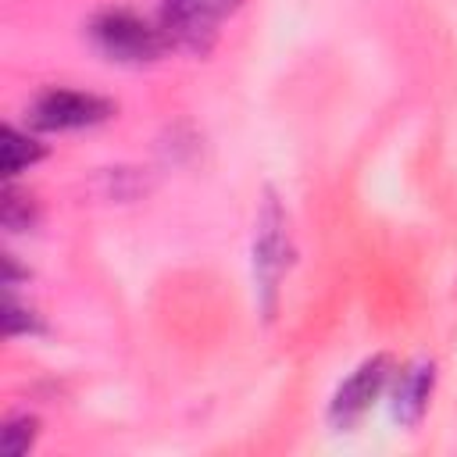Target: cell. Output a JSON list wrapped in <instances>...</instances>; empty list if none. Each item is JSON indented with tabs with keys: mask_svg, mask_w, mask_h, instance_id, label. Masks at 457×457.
I'll use <instances>...</instances> for the list:
<instances>
[{
	"mask_svg": "<svg viewBox=\"0 0 457 457\" xmlns=\"http://www.w3.org/2000/svg\"><path fill=\"white\" fill-rule=\"evenodd\" d=\"M43 157V146L29 136V132H18L14 125H4L0 129V168L7 179H14L18 171H25L29 164H36Z\"/></svg>",
	"mask_w": 457,
	"mask_h": 457,
	"instance_id": "52a82bcc",
	"label": "cell"
},
{
	"mask_svg": "<svg viewBox=\"0 0 457 457\" xmlns=\"http://www.w3.org/2000/svg\"><path fill=\"white\" fill-rule=\"evenodd\" d=\"M289 218L282 211V204L268 193L264 207L257 214V236H253V278H257V293H261V307L264 314L275 311V296H278V282L289 271Z\"/></svg>",
	"mask_w": 457,
	"mask_h": 457,
	"instance_id": "7a4b0ae2",
	"label": "cell"
},
{
	"mask_svg": "<svg viewBox=\"0 0 457 457\" xmlns=\"http://www.w3.org/2000/svg\"><path fill=\"white\" fill-rule=\"evenodd\" d=\"M89 39L107 61L121 64H146L164 54L168 29L161 21H150L129 7H107L89 21Z\"/></svg>",
	"mask_w": 457,
	"mask_h": 457,
	"instance_id": "6da1fadb",
	"label": "cell"
},
{
	"mask_svg": "<svg viewBox=\"0 0 457 457\" xmlns=\"http://www.w3.org/2000/svg\"><path fill=\"white\" fill-rule=\"evenodd\" d=\"M0 218H4V228L11 232H25L36 225V204L29 193H18L14 186L4 189V207H0Z\"/></svg>",
	"mask_w": 457,
	"mask_h": 457,
	"instance_id": "ba28073f",
	"label": "cell"
},
{
	"mask_svg": "<svg viewBox=\"0 0 457 457\" xmlns=\"http://www.w3.org/2000/svg\"><path fill=\"white\" fill-rule=\"evenodd\" d=\"M36 436H39V421H36L32 414H18V418H11V421L4 425V436H0L4 453H11V457L29 453V446L36 443Z\"/></svg>",
	"mask_w": 457,
	"mask_h": 457,
	"instance_id": "9c48e42d",
	"label": "cell"
},
{
	"mask_svg": "<svg viewBox=\"0 0 457 457\" xmlns=\"http://www.w3.org/2000/svg\"><path fill=\"white\" fill-rule=\"evenodd\" d=\"M0 318H4V332H7V336H25V332H39V328H43L39 318H36V311H32V307H21L14 296H7Z\"/></svg>",
	"mask_w": 457,
	"mask_h": 457,
	"instance_id": "30bf717a",
	"label": "cell"
},
{
	"mask_svg": "<svg viewBox=\"0 0 457 457\" xmlns=\"http://www.w3.org/2000/svg\"><path fill=\"white\" fill-rule=\"evenodd\" d=\"M114 114V104L96 96V93H82V89H43L32 100V125L46 129V132H64V129H86V125H100Z\"/></svg>",
	"mask_w": 457,
	"mask_h": 457,
	"instance_id": "3957f363",
	"label": "cell"
},
{
	"mask_svg": "<svg viewBox=\"0 0 457 457\" xmlns=\"http://www.w3.org/2000/svg\"><path fill=\"white\" fill-rule=\"evenodd\" d=\"M236 7H239V0H164L161 25L168 29L171 43H182L189 50H207L218 25Z\"/></svg>",
	"mask_w": 457,
	"mask_h": 457,
	"instance_id": "277c9868",
	"label": "cell"
},
{
	"mask_svg": "<svg viewBox=\"0 0 457 457\" xmlns=\"http://www.w3.org/2000/svg\"><path fill=\"white\" fill-rule=\"evenodd\" d=\"M389 378H393V361H389L386 353L368 357V361L336 389V396H332V403H328V421H332L336 428H350L353 421H361L364 411L386 393Z\"/></svg>",
	"mask_w": 457,
	"mask_h": 457,
	"instance_id": "5b68a950",
	"label": "cell"
},
{
	"mask_svg": "<svg viewBox=\"0 0 457 457\" xmlns=\"http://www.w3.org/2000/svg\"><path fill=\"white\" fill-rule=\"evenodd\" d=\"M432 382H436V371H432V361H414L400 378H396V393H393V414L403 421V425H418L425 407H428V396H432Z\"/></svg>",
	"mask_w": 457,
	"mask_h": 457,
	"instance_id": "8992f818",
	"label": "cell"
}]
</instances>
